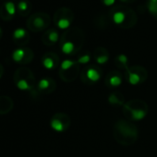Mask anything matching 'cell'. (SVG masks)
Here are the masks:
<instances>
[{"label": "cell", "mask_w": 157, "mask_h": 157, "mask_svg": "<svg viewBox=\"0 0 157 157\" xmlns=\"http://www.w3.org/2000/svg\"><path fill=\"white\" fill-rule=\"evenodd\" d=\"M85 35L78 27H71L65 31L59 40V47L61 52L67 56L77 55L82 48Z\"/></svg>", "instance_id": "6da1fadb"}, {"label": "cell", "mask_w": 157, "mask_h": 157, "mask_svg": "<svg viewBox=\"0 0 157 157\" xmlns=\"http://www.w3.org/2000/svg\"><path fill=\"white\" fill-rule=\"evenodd\" d=\"M113 136L117 143L123 146L134 144L139 137L137 127L128 119L117 120L113 127Z\"/></svg>", "instance_id": "7a4b0ae2"}, {"label": "cell", "mask_w": 157, "mask_h": 157, "mask_svg": "<svg viewBox=\"0 0 157 157\" xmlns=\"http://www.w3.org/2000/svg\"><path fill=\"white\" fill-rule=\"evenodd\" d=\"M109 19L121 29H131L138 21V17L133 10L126 5H116L109 12Z\"/></svg>", "instance_id": "3957f363"}, {"label": "cell", "mask_w": 157, "mask_h": 157, "mask_svg": "<svg viewBox=\"0 0 157 157\" xmlns=\"http://www.w3.org/2000/svg\"><path fill=\"white\" fill-rule=\"evenodd\" d=\"M123 115L129 121L142 120L149 113V105L141 99H131L122 106Z\"/></svg>", "instance_id": "277c9868"}, {"label": "cell", "mask_w": 157, "mask_h": 157, "mask_svg": "<svg viewBox=\"0 0 157 157\" xmlns=\"http://www.w3.org/2000/svg\"><path fill=\"white\" fill-rule=\"evenodd\" d=\"M13 82L16 87L23 92H33L36 90V78L33 72L29 67H19L14 75Z\"/></svg>", "instance_id": "5b68a950"}, {"label": "cell", "mask_w": 157, "mask_h": 157, "mask_svg": "<svg viewBox=\"0 0 157 157\" xmlns=\"http://www.w3.org/2000/svg\"><path fill=\"white\" fill-rule=\"evenodd\" d=\"M59 78L64 82H72L81 74V65L74 59H65L60 63Z\"/></svg>", "instance_id": "8992f818"}, {"label": "cell", "mask_w": 157, "mask_h": 157, "mask_svg": "<svg viewBox=\"0 0 157 157\" xmlns=\"http://www.w3.org/2000/svg\"><path fill=\"white\" fill-rule=\"evenodd\" d=\"M51 23V17L45 12H35L26 21L27 29L33 33L46 31Z\"/></svg>", "instance_id": "52a82bcc"}, {"label": "cell", "mask_w": 157, "mask_h": 157, "mask_svg": "<svg viewBox=\"0 0 157 157\" xmlns=\"http://www.w3.org/2000/svg\"><path fill=\"white\" fill-rule=\"evenodd\" d=\"M75 14L68 8H60L54 14V23L56 28L62 31H67L71 28L74 21Z\"/></svg>", "instance_id": "ba28073f"}, {"label": "cell", "mask_w": 157, "mask_h": 157, "mask_svg": "<svg viewBox=\"0 0 157 157\" xmlns=\"http://www.w3.org/2000/svg\"><path fill=\"white\" fill-rule=\"evenodd\" d=\"M103 76V70L96 65H89L81 70L80 78L82 83L86 85H94L97 83Z\"/></svg>", "instance_id": "9c48e42d"}, {"label": "cell", "mask_w": 157, "mask_h": 157, "mask_svg": "<svg viewBox=\"0 0 157 157\" xmlns=\"http://www.w3.org/2000/svg\"><path fill=\"white\" fill-rule=\"evenodd\" d=\"M125 78L130 85H140L147 80L148 72L141 66H132L126 70Z\"/></svg>", "instance_id": "30bf717a"}, {"label": "cell", "mask_w": 157, "mask_h": 157, "mask_svg": "<svg viewBox=\"0 0 157 157\" xmlns=\"http://www.w3.org/2000/svg\"><path fill=\"white\" fill-rule=\"evenodd\" d=\"M70 117L68 115L58 112L53 115L50 119V126L51 128L56 132H64L68 129L70 127Z\"/></svg>", "instance_id": "8fae6325"}, {"label": "cell", "mask_w": 157, "mask_h": 157, "mask_svg": "<svg viewBox=\"0 0 157 157\" xmlns=\"http://www.w3.org/2000/svg\"><path fill=\"white\" fill-rule=\"evenodd\" d=\"M11 58L19 65H27L33 60L34 53L29 47H19L12 52Z\"/></svg>", "instance_id": "7c38bea8"}, {"label": "cell", "mask_w": 157, "mask_h": 157, "mask_svg": "<svg viewBox=\"0 0 157 157\" xmlns=\"http://www.w3.org/2000/svg\"><path fill=\"white\" fill-rule=\"evenodd\" d=\"M56 89V82L54 78L50 77H45L41 78L36 85V91L40 94H44V95H47L54 93Z\"/></svg>", "instance_id": "4fadbf2b"}, {"label": "cell", "mask_w": 157, "mask_h": 157, "mask_svg": "<svg viewBox=\"0 0 157 157\" xmlns=\"http://www.w3.org/2000/svg\"><path fill=\"white\" fill-rule=\"evenodd\" d=\"M122 82L123 77L118 70H112L108 72L105 77V84L111 90H116L122 84Z\"/></svg>", "instance_id": "5bb4252c"}, {"label": "cell", "mask_w": 157, "mask_h": 157, "mask_svg": "<svg viewBox=\"0 0 157 157\" xmlns=\"http://www.w3.org/2000/svg\"><path fill=\"white\" fill-rule=\"evenodd\" d=\"M42 65L44 68L48 70L56 69L60 66V59L59 56L54 52H47L43 55L41 59Z\"/></svg>", "instance_id": "9a60e30c"}, {"label": "cell", "mask_w": 157, "mask_h": 157, "mask_svg": "<svg viewBox=\"0 0 157 157\" xmlns=\"http://www.w3.org/2000/svg\"><path fill=\"white\" fill-rule=\"evenodd\" d=\"M30 33L24 28H17L12 33V40L19 47H24L30 42Z\"/></svg>", "instance_id": "2e32d148"}, {"label": "cell", "mask_w": 157, "mask_h": 157, "mask_svg": "<svg viewBox=\"0 0 157 157\" xmlns=\"http://www.w3.org/2000/svg\"><path fill=\"white\" fill-rule=\"evenodd\" d=\"M16 13L17 8L15 4L11 1H6L0 7V18L5 21H10L13 20Z\"/></svg>", "instance_id": "e0dca14e"}, {"label": "cell", "mask_w": 157, "mask_h": 157, "mask_svg": "<svg viewBox=\"0 0 157 157\" xmlns=\"http://www.w3.org/2000/svg\"><path fill=\"white\" fill-rule=\"evenodd\" d=\"M60 36L61 35L59 34V33L56 29H55V28L47 29L42 35V42L44 44H45L47 46H53L56 44L59 43Z\"/></svg>", "instance_id": "ac0fdd59"}, {"label": "cell", "mask_w": 157, "mask_h": 157, "mask_svg": "<svg viewBox=\"0 0 157 157\" xmlns=\"http://www.w3.org/2000/svg\"><path fill=\"white\" fill-rule=\"evenodd\" d=\"M93 56H94V59L95 60V62L99 65L106 64L110 58V55H109L108 50L104 46L96 47L93 53Z\"/></svg>", "instance_id": "d6986e66"}, {"label": "cell", "mask_w": 157, "mask_h": 157, "mask_svg": "<svg viewBox=\"0 0 157 157\" xmlns=\"http://www.w3.org/2000/svg\"><path fill=\"white\" fill-rule=\"evenodd\" d=\"M125 96L124 94L119 92V91H113L109 96H108V103L115 107H119V106H123L125 105Z\"/></svg>", "instance_id": "ffe728a7"}, {"label": "cell", "mask_w": 157, "mask_h": 157, "mask_svg": "<svg viewBox=\"0 0 157 157\" xmlns=\"http://www.w3.org/2000/svg\"><path fill=\"white\" fill-rule=\"evenodd\" d=\"M14 106L13 100L7 95L0 96V115L9 114Z\"/></svg>", "instance_id": "44dd1931"}, {"label": "cell", "mask_w": 157, "mask_h": 157, "mask_svg": "<svg viewBox=\"0 0 157 157\" xmlns=\"http://www.w3.org/2000/svg\"><path fill=\"white\" fill-rule=\"evenodd\" d=\"M17 13L21 17H27L31 14L33 10V5L29 0H21L17 4Z\"/></svg>", "instance_id": "7402d4cb"}, {"label": "cell", "mask_w": 157, "mask_h": 157, "mask_svg": "<svg viewBox=\"0 0 157 157\" xmlns=\"http://www.w3.org/2000/svg\"><path fill=\"white\" fill-rule=\"evenodd\" d=\"M114 63L115 66L120 69H125L127 70L129 67H128V58L126 55L124 54H120L117 55L115 59H114Z\"/></svg>", "instance_id": "603a6c76"}, {"label": "cell", "mask_w": 157, "mask_h": 157, "mask_svg": "<svg viewBox=\"0 0 157 157\" xmlns=\"http://www.w3.org/2000/svg\"><path fill=\"white\" fill-rule=\"evenodd\" d=\"M146 7L149 13L157 21V0H147Z\"/></svg>", "instance_id": "cb8c5ba5"}, {"label": "cell", "mask_w": 157, "mask_h": 157, "mask_svg": "<svg viewBox=\"0 0 157 157\" xmlns=\"http://www.w3.org/2000/svg\"><path fill=\"white\" fill-rule=\"evenodd\" d=\"M91 58H92L91 53L88 51H85V52L81 53L80 55H78L77 62L80 65H86L91 61Z\"/></svg>", "instance_id": "d4e9b609"}, {"label": "cell", "mask_w": 157, "mask_h": 157, "mask_svg": "<svg viewBox=\"0 0 157 157\" xmlns=\"http://www.w3.org/2000/svg\"><path fill=\"white\" fill-rule=\"evenodd\" d=\"M101 2L105 7H112L113 8L114 6H116L117 0H101Z\"/></svg>", "instance_id": "484cf974"}, {"label": "cell", "mask_w": 157, "mask_h": 157, "mask_svg": "<svg viewBox=\"0 0 157 157\" xmlns=\"http://www.w3.org/2000/svg\"><path fill=\"white\" fill-rule=\"evenodd\" d=\"M122 4H132L134 3L136 0H119Z\"/></svg>", "instance_id": "4316f807"}, {"label": "cell", "mask_w": 157, "mask_h": 157, "mask_svg": "<svg viewBox=\"0 0 157 157\" xmlns=\"http://www.w3.org/2000/svg\"><path fill=\"white\" fill-rule=\"evenodd\" d=\"M4 72H5V69H4V67L2 64H0V80L2 78L3 75H4Z\"/></svg>", "instance_id": "83f0119b"}, {"label": "cell", "mask_w": 157, "mask_h": 157, "mask_svg": "<svg viewBox=\"0 0 157 157\" xmlns=\"http://www.w3.org/2000/svg\"><path fill=\"white\" fill-rule=\"evenodd\" d=\"M2 36H3V30H2L1 27H0V39L2 38Z\"/></svg>", "instance_id": "f1b7e54d"}]
</instances>
